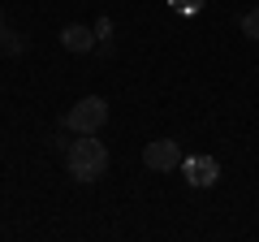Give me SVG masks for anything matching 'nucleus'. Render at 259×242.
Segmentation results:
<instances>
[{
    "label": "nucleus",
    "instance_id": "1",
    "mask_svg": "<svg viewBox=\"0 0 259 242\" xmlns=\"http://www.w3.org/2000/svg\"><path fill=\"white\" fill-rule=\"evenodd\" d=\"M65 169L74 182H95V177L108 173V147L95 134H78V143L65 147Z\"/></svg>",
    "mask_w": 259,
    "mask_h": 242
},
{
    "label": "nucleus",
    "instance_id": "2",
    "mask_svg": "<svg viewBox=\"0 0 259 242\" xmlns=\"http://www.w3.org/2000/svg\"><path fill=\"white\" fill-rule=\"evenodd\" d=\"M104 121H108V104H104L100 95H87V100H78L74 108L65 112V130H74V134H100Z\"/></svg>",
    "mask_w": 259,
    "mask_h": 242
},
{
    "label": "nucleus",
    "instance_id": "3",
    "mask_svg": "<svg viewBox=\"0 0 259 242\" xmlns=\"http://www.w3.org/2000/svg\"><path fill=\"white\" fill-rule=\"evenodd\" d=\"M143 165L151 169V173H168V169L182 165V147H177L173 139H156L143 147Z\"/></svg>",
    "mask_w": 259,
    "mask_h": 242
},
{
    "label": "nucleus",
    "instance_id": "4",
    "mask_svg": "<svg viewBox=\"0 0 259 242\" xmlns=\"http://www.w3.org/2000/svg\"><path fill=\"white\" fill-rule=\"evenodd\" d=\"M182 173H186V182H190V186L207 190V186H216V177H221V165H216L212 156H190V160H182Z\"/></svg>",
    "mask_w": 259,
    "mask_h": 242
},
{
    "label": "nucleus",
    "instance_id": "5",
    "mask_svg": "<svg viewBox=\"0 0 259 242\" xmlns=\"http://www.w3.org/2000/svg\"><path fill=\"white\" fill-rule=\"evenodd\" d=\"M61 48H69V52H91L95 48V30L82 26V22H69V26L61 30Z\"/></svg>",
    "mask_w": 259,
    "mask_h": 242
},
{
    "label": "nucleus",
    "instance_id": "6",
    "mask_svg": "<svg viewBox=\"0 0 259 242\" xmlns=\"http://www.w3.org/2000/svg\"><path fill=\"white\" fill-rule=\"evenodd\" d=\"M242 35H246V39H259V9H250L246 18H242Z\"/></svg>",
    "mask_w": 259,
    "mask_h": 242
},
{
    "label": "nucleus",
    "instance_id": "7",
    "mask_svg": "<svg viewBox=\"0 0 259 242\" xmlns=\"http://www.w3.org/2000/svg\"><path fill=\"white\" fill-rule=\"evenodd\" d=\"M168 5H173L177 13H199L203 9V0H168Z\"/></svg>",
    "mask_w": 259,
    "mask_h": 242
},
{
    "label": "nucleus",
    "instance_id": "8",
    "mask_svg": "<svg viewBox=\"0 0 259 242\" xmlns=\"http://www.w3.org/2000/svg\"><path fill=\"white\" fill-rule=\"evenodd\" d=\"M0 39H5V52H22V39L13 30H0Z\"/></svg>",
    "mask_w": 259,
    "mask_h": 242
},
{
    "label": "nucleus",
    "instance_id": "9",
    "mask_svg": "<svg viewBox=\"0 0 259 242\" xmlns=\"http://www.w3.org/2000/svg\"><path fill=\"white\" fill-rule=\"evenodd\" d=\"M0 30H5V18H0Z\"/></svg>",
    "mask_w": 259,
    "mask_h": 242
}]
</instances>
